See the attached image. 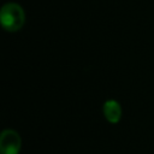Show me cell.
I'll return each instance as SVG.
<instances>
[{
    "instance_id": "obj_3",
    "label": "cell",
    "mask_w": 154,
    "mask_h": 154,
    "mask_svg": "<svg viewBox=\"0 0 154 154\" xmlns=\"http://www.w3.org/2000/svg\"><path fill=\"white\" fill-rule=\"evenodd\" d=\"M103 116L109 123H118L122 118V107L116 100H108L103 103Z\"/></svg>"
},
{
    "instance_id": "obj_1",
    "label": "cell",
    "mask_w": 154,
    "mask_h": 154,
    "mask_svg": "<svg viewBox=\"0 0 154 154\" xmlns=\"http://www.w3.org/2000/svg\"><path fill=\"white\" fill-rule=\"evenodd\" d=\"M0 20L5 30L10 32L18 31L25 22L24 10L16 2H7L0 10Z\"/></svg>"
},
{
    "instance_id": "obj_2",
    "label": "cell",
    "mask_w": 154,
    "mask_h": 154,
    "mask_svg": "<svg viewBox=\"0 0 154 154\" xmlns=\"http://www.w3.org/2000/svg\"><path fill=\"white\" fill-rule=\"evenodd\" d=\"M20 136L14 130L7 129L0 136V153L1 154H18L20 149Z\"/></svg>"
}]
</instances>
